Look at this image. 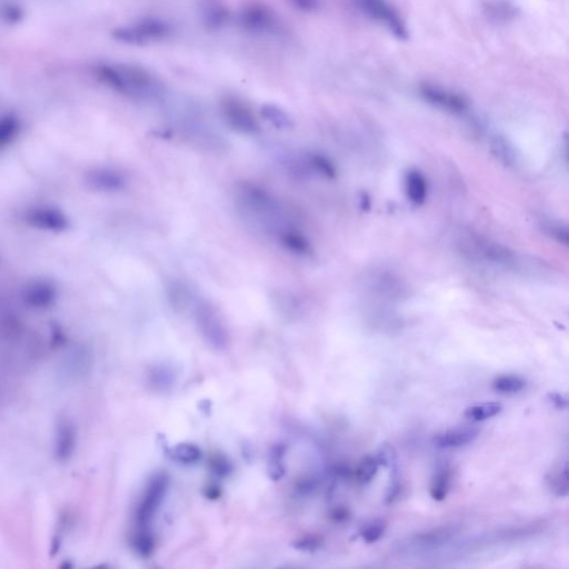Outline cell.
<instances>
[{
    "label": "cell",
    "mask_w": 569,
    "mask_h": 569,
    "mask_svg": "<svg viewBox=\"0 0 569 569\" xmlns=\"http://www.w3.org/2000/svg\"><path fill=\"white\" fill-rule=\"evenodd\" d=\"M236 204L250 224L273 237L279 245L289 235L302 230L288 206L259 184L247 182L237 184Z\"/></svg>",
    "instance_id": "1"
},
{
    "label": "cell",
    "mask_w": 569,
    "mask_h": 569,
    "mask_svg": "<svg viewBox=\"0 0 569 569\" xmlns=\"http://www.w3.org/2000/svg\"><path fill=\"white\" fill-rule=\"evenodd\" d=\"M94 73L105 86L136 102H157L166 96L164 81L141 64L102 63L96 66Z\"/></svg>",
    "instance_id": "2"
},
{
    "label": "cell",
    "mask_w": 569,
    "mask_h": 569,
    "mask_svg": "<svg viewBox=\"0 0 569 569\" xmlns=\"http://www.w3.org/2000/svg\"><path fill=\"white\" fill-rule=\"evenodd\" d=\"M458 248L473 263L504 269H515L520 265L517 255L510 248L475 233L460 237Z\"/></svg>",
    "instance_id": "3"
},
{
    "label": "cell",
    "mask_w": 569,
    "mask_h": 569,
    "mask_svg": "<svg viewBox=\"0 0 569 569\" xmlns=\"http://www.w3.org/2000/svg\"><path fill=\"white\" fill-rule=\"evenodd\" d=\"M174 35V26L167 19L145 16L120 25L112 30V40L119 44L145 47L167 42Z\"/></svg>",
    "instance_id": "4"
},
{
    "label": "cell",
    "mask_w": 569,
    "mask_h": 569,
    "mask_svg": "<svg viewBox=\"0 0 569 569\" xmlns=\"http://www.w3.org/2000/svg\"><path fill=\"white\" fill-rule=\"evenodd\" d=\"M237 24L242 32L256 37L277 36L283 27L275 9L262 1L244 4L237 13Z\"/></svg>",
    "instance_id": "5"
},
{
    "label": "cell",
    "mask_w": 569,
    "mask_h": 569,
    "mask_svg": "<svg viewBox=\"0 0 569 569\" xmlns=\"http://www.w3.org/2000/svg\"><path fill=\"white\" fill-rule=\"evenodd\" d=\"M221 119L230 129L242 135L260 133V124L252 108L244 100L233 95L221 97L218 104Z\"/></svg>",
    "instance_id": "6"
},
{
    "label": "cell",
    "mask_w": 569,
    "mask_h": 569,
    "mask_svg": "<svg viewBox=\"0 0 569 569\" xmlns=\"http://www.w3.org/2000/svg\"><path fill=\"white\" fill-rule=\"evenodd\" d=\"M195 318L206 341L216 348H224L228 341V334L215 306L207 300L197 299L195 302Z\"/></svg>",
    "instance_id": "7"
},
{
    "label": "cell",
    "mask_w": 569,
    "mask_h": 569,
    "mask_svg": "<svg viewBox=\"0 0 569 569\" xmlns=\"http://www.w3.org/2000/svg\"><path fill=\"white\" fill-rule=\"evenodd\" d=\"M367 16L384 25L399 40H409V33L401 15L387 0H353Z\"/></svg>",
    "instance_id": "8"
},
{
    "label": "cell",
    "mask_w": 569,
    "mask_h": 569,
    "mask_svg": "<svg viewBox=\"0 0 569 569\" xmlns=\"http://www.w3.org/2000/svg\"><path fill=\"white\" fill-rule=\"evenodd\" d=\"M364 289L367 294L385 300H399L407 294L405 283L392 271L380 269L369 271L365 275Z\"/></svg>",
    "instance_id": "9"
},
{
    "label": "cell",
    "mask_w": 569,
    "mask_h": 569,
    "mask_svg": "<svg viewBox=\"0 0 569 569\" xmlns=\"http://www.w3.org/2000/svg\"><path fill=\"white\" fill-rule=\"evenodd\" d=\"M166 488L167 481L164 476H156L149 483L137 510V526L141 534L148 533L149 525L163 502Z\"/></svg>",
    "instance_id": "10"
},
{
    "label": "cell",
    "mask_w": 569,
    "mask_h": 569,
    "mask_svg": "<svg viewBox=\"0 0 569 569\" xmlns=\"http://www.w3.org/2000/svg\"><path fill=\"white\" fill-rule=\"evenodd\" d=\"M419 94L428 104L452 114H463L468 110V102L465 97L435 83H421Z\"/></svg>",
    "instance_id": "11"
},
{
    "label": "cell",
    "mask_w": 569,
    "mask_h": 569,
    "mask_svg": "<svg viewBox=\"0 0 569 569\" xmlns=\"http://www.w3.org/2000/svg\"><path fill=\"white\" fill-rule=\"evenodd\" d=\"M198 17L206 30L221 32L232 19L226 0H196Z\"/></svg>",
    "instance_id": "12"
},
{
    "label": "cell",
    "mask_w": 569,
    "mask_h": 569,
    "mask_svg": "<svg viewBox=\"0 0 569 569\" xmlns=\"http://www.w3.org/2000/svg\"><path fill=\"white\" fill-rule=\"evenodd\" d=\"M77 446V430L73 421L64 418L58 421L55 430V458L58 462H67L73 457Z\"/></svg>",
    "instance_id": "13"
},
{
    "label": "cell",
    "mask_w": 569,
    "mask_h": 569,
    "mask_svg": "<svg viewBox=\"0 0 569 569\" xmlns=\"http://www.w3.org/2000/svg\"><path fill=\"white\" fill-rule=\"evenodd\" d=\"M479 435V427L474 425H464L437 434L433 442L435 446L440 448H459L473 442Z\"/></svg>",
    "instance_id": "14"
},
{
    "label": "cell",
    "mask_w": 569,
    "mask_h": 569,
    "mask_svg": "<svg viewBox=\"0 0 569 569\" xmlns=\"http://www.w3.org/2000/svg\"><path fill=\"white\" fill-rule=\"evenodd\" d=\"M405 193L411 204L423 205L428 196V182L424 174L417 169L409 170L405 176Z\"/></svg>",
    "instance_id": "15"
},
{
    "label": "cell",
    "mask_w": 569,
    "mask_h": 569,
    "mask_svg": "<svg viewBox=\"0 0 569 569\" xmlns=\"http://www.w3.org/2000/svg\"><path fill=\"white\" fill-rule=\"evenodd\" d=\"M491 151L505 166L514 167L517 165V149L504 136L496 135L491 138Z\"/></svg>",
    "instance_id": "16"
},
{
    "label": "cell",
    "mask_w": 569,
    "mask_h": 569,
    "mask_svg": "<svg viewBox=\"0 0 569 569\" xmlns=\"http://www.w3.org/2000/svg\"><path fill=\"white\" fill-rule=\"evenodd\" d=\"M455 527H450V526L440 527L417 536L416 541H413V543L418 545L421 549H437V547L444 545L446 541H450V538L455 535Z\"/></svg>",
    "instance_id": "17"
},
{
    "label": "cell",
    "mask_w": 569,
    "mask_h": 569,
    "mask_svg": "<svg viewBox=\"0 0 569 569\" xmlns=\"http://www.w3.org/2000/svg\"><path fill=\"white\" fill-rule=\"evenodd\" d=\"M262 117L278 129H289L293 126L291 115L283 107L276 104H264L260 108Z\"/></svg>",
    "instance_id": "18"
},
{
    "label": "cell",
    "mask_w": 569,
    "mask_h": 569,
    "mask_svg": "<svg viewBox=\"0 0 569 569\" xmlns=\"http://www.w3.org/2000/svg\"><path fill=\"white\" fill-rule=\"evenodd\" d=\"M549 488L558 497L568 495V463L567 459L561 462L547 477Z\"/></svg>",
    "instance_id": "19"
},
{
    "label": "cell",
    "mask_w": 569,
    "mask_h": 569,
    "mask_svg": "<svg viewBox=\"0 0 569 569\" xmlns=\"http://www.w3.org/2000/svg\"><path fill=\"white\" fill-rule=\"evenodd\" d=\"M526 386V380L517 375H503L493 382L495 392L504 395L520 393Z\"/></svg>",
    "instance_id": "20"
},
{
    "label": "cell",
    "mask_w": 569,
    "mask_h": 569,
    "mask_svg": "<svg viewBox=\"0 0 569 569\" xmlns=\"http://www.w3.org/2000/svg\"><path fill=\"white\" fill-rule=\"evenodd\" d=\"M503 411L502 404L485 403L466 409L464 416L471 421H483L496 416Z\"/></svg>",
    "instance_id": "21"
},
{
    "label": "cell",
    "mask_w": 569,
    "mask_h": 569,
    "mask_svg": "<svg viewBox=\"0 0 569 569\" xmlns=\"http://www.w3.org/2000/svg\"><path fill=\"white\" fill-rule=\"evenodd\" d=\"M307 165L310 172H317L326 178H335L336 168L333 163L320 153H306Z\"/></svg>",
    "instance_id": "22"
},
{
    "label": "cell",
    "mask_w": 569,
    "mask_h": 569,
    "mask_svg": "<svg viewBox=\"0 0 569 569\" xmlns=\"http://www.w3.org/2000/svg\"><path fill=\"white\" fill-rule=\"evenodd\" d=\"M452 475L447 468H442L435 474L430 485V496L437 502H442L447 497L450 488Z\"/></svg>",
    "instance_id": "23"
},
{
    "label": "cell",
    "mask_w": 569,
    "mask_h": 569,
    "mask_svg": "<svg viewBox=\"0 0 569 569\" xmlns=\"http://www.w3.org/2000/svg\"><path fill=\"white\" fill-rule=\"evenodd\" d=\"M380 465L378 460L374 456H365V457L361 458L358 466H357L356 473H355L356 474L357 481L363 483V485L372 483L374 481L375 476L378 473Z\"/></svg>",
    "instance_id": "24"
},
{
    "label": "cell",
    "mask_w": 569,
    "mask_h": 569,
    "mask_svg": "<svg viewBox=\"0 0 569 569\" xmlns=\"http://www.w3.org/2000/svg\"><path fill=\"white\" fill-rule=\"evenodd\" d=\"M386 530V524L382 520H375L361 530L360 536L367 544L376 543L384 535Z\"/></svg>",
    "instance_id": "25"
},
{
    "label": "cell",
    "mask_w": 569,
    "mask_h": 569,
    "mask_svg": "<svg viewBox=\"0 0 569 569\" xmlns=\"http://www.w3.org/2000/svg\"><path fill=\"white\" fill-rule=\"evenodd\" d=\"M546 233L549 236L553 237V240L558 242L559 244L568 245V230L566 226L558 224V223H547L544 226Z\"/></svg>",
    "instance_id": "26"
},
{
    "label": "cell",
    "mask_w": 569,
    "mask_h": 569,
    "mask_svg": "<svg viewBox=\"0 0 569 569\" xmlns=\"http://www.w3.org/2000/svg\"><path fill=\"white\" fill-rule=\"evenodd\" d=\"M286 1L293 8L304 13H317L322 8V0H286Z\"/></svg>",
    "instance_id": "27"
},
{
    "label": "cell",
    "mask_w": 569,
    "mask_h": 569,
    "mask_svg": "<svg viewBox=\"0 0 569 569\" xmlns=\"http://www.w3.org/2000/svg\"><path fill=\"white\" fill-rule=\"evenodd\" d=\"M201 456V452L195 446L180 445L175 450L174 457L180 462H195Z\"/></svg>",
    "instance_id": "28"
},
{
    "label": "cell",
    "mask_w": 569,
    "mask_h": 569,
    "mask_svg": "<svg viewBox=\"0 0 569 569\" xmlns=\"http://www.w3.org/2000/svg\"><path fill=\"white\" fill-rule=\"evenodd\" d=\"M3 17L8 23H17L23 18V13L16 6H7L4 8Z\"/></svg>",
    "instance_id": "29"
},
{
    "label": "cell",
    "mask_w": 569,
    "mask_h": 569,
    "mask_svg": "<svg viewBox=\"0 0 569 569\" xmlns=\"http://www.w3.org/2000/svg\"><path fill=\"white\" fill-rule=\"evenodd\" d=\"M547 397H549V401H551L556 409H566L567 407H568V398H567V396L563 395V394L549 393Z\"/></svg>",
    "instance_id": "30"
}]
</instances>
